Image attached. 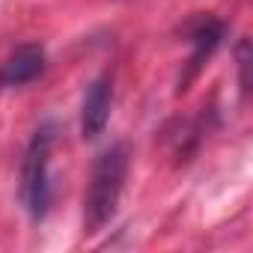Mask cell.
Returning a JSON list of instances; mask_svg holds the SVG:
<instances>
[{
	"instance_id": "cell-1",
	"label": "cell",
	"mask_w": 253,
	"mask_h": 253,
	"mask_svg": "<svg viewBox=\"0 0 253 253\" xmlns=\"http://www.w3.org/2000/svg\"><path fill=\"white\" fill-rule=\"evenodd\" d=\"M128 164H131V155L125 143H113L95 158L89 188L84 197V232L86 235L98 232L116 214L125 179H128Z\"/></svg>"
},
{
	"instance_id": "cell-2",
	"label": "cell",
	"mask_w": 253,
	"mask_h": 253,
	"mask_svg": "<svg viewBox=\"0 0 253 253\" xmlns=\"http://www.w3.org/2000/svg\"><path fill=\"white\" fill-rule=\"evenodd\" d=\"M57 143V125L45 122L33 131L24 161H21V203L30 214V220H45L54 191H51V152Z\"/></svg>"
},
{
	"instance_id": "cell-3",
	"label": "cell",
	"mask_w": 253,
	"mask_h": 253,
	"mask_svg": "<svg viewBox=\"0 0 253 253\" xmlns=\"http://www.w3.org/2000/svg\"><path fill=\"white\" fill-rule=\"evenodd\" d=\"M223 36H226V27H223V21L214 18V15H197V18L188 24L191 57H188V66H185V72H182V78H179V89H176L179 95L188 92V86L194 84V78L203 72L206 60L220 48Z\"/></svg>"
},
{
	"instance_id": "cell-4",
	"label": "cell",
	"mask_w": 253,
	"mask_h": 253,
	"mask_svg": "<svg viewBox=\"0 0 253 253\" xmlns=\"http://www.w3.org/2000/svg\"><path fill=\"white\" fill-rule=\"evenodd\" d=\"M48 66V54L39 42L15 48L3 63H0V89H18L30 81H36Z\"/></svg>"
},
{
	"instance_id": "cell-5",
	"label": "cell",
	"mask_w": 253,
	"mask_h": 253,
	"mask_svg": "<svg viewBox=\"0 0 253 253\" xmlns=\"http://www.w3.org/2000/svg\"><path fill=\"white\" fill-rule=\"evenodd\" d=\"M110 104H113V78L101 75L89 84L84 107H81V134L84 140H95L104 134L107 119H110Z\"/></svg>"
},
{
	"instance_id": "cell-6",
	"label": "cell",
	"mask_w": 253,
	"mask_h": 253,
	"mask_svg": "<svg viewBox=\"0 0 253 253\" xmlns=\"http://www.w3.org/2000/svg\"><path fill=\"white\" fill-rule=\"evenodd\" d=\"M235 63H238V86H241V95H247L250 92V63H253L250 39H238V45H235Z\"/></svg>"
}]
</instances>
